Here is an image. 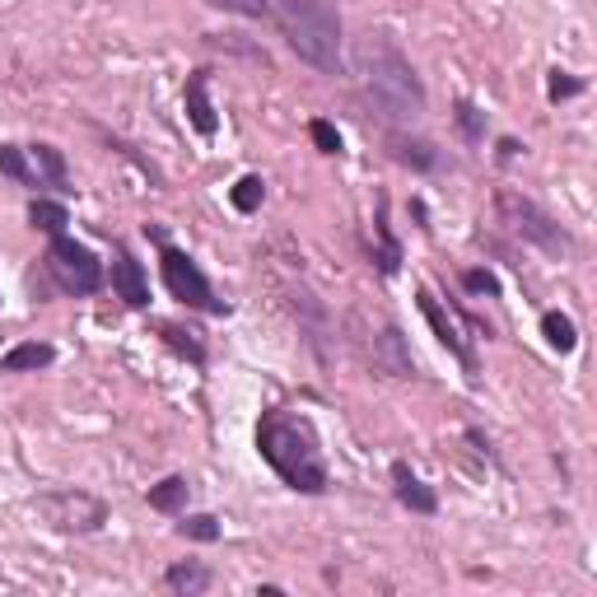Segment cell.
Listing matches in <instances>:
<instances>
[{
	"instance_id": "1",
	"label": "cell",
	"mask_w": 597,
	"mask_h": 597,
	"mask_svg": "<svg viewBox=\"0 0 597 597\" xmlns=\"http://www.w3.org/2000/svg\"><path fill=\"white\" fill-rule=\"evenodd\" d=\"M350 70L360 80L365 103L378 108L388 122H416L425 112V84L416 66L401 57V47L388 42L384 33H365L350 52Z\"/></svg>"
},
{
	"instance_id": "2",
	"label": "cell",
	"mask_w": 597,
	"mask_h": 597,
	"mask_svg": "<svg viewBox=\"0 0 597 597\" xmlns=\"http://www.w3.org/2000/svg\"><path fill=\"white\" fill-rule=\"evenodd\" d=\"M257 452L290 490L322 495L331 486V471L322 458V439L308 416L299 411H267L257 425Z\"/></svg>"
},
{
	"instance_id": "3",
	"label": "cell",
	"mask_w": 597,
	"mask_h": 597,
	"mask_svg": "<svg viewBox=\"0 0 597 597\" xmlns=\"http://www.w3.org/2000/svg\"><path fill=\"white\" fill-rule=\"evenodd\" d=\"M271 19L285 38V47L308 61L322 76H337L346 66L341 57V14L331 0H271Z\"/></svg>"
},
{
	"instance_id": "4",
	"label": "cell",
	"mask_w": 597,
	"mask_h": 597,
	"mask_svg": "<svg viewBox=\"0 0 597 597\" xmlns=\"http://www.w3.org/2000/svg\"><path fill=\"white\" fill-rule=\"evenodd\" d=\"M495 210H499V225H509V233H518L523 243L541 248L546 257H565L569 248H575V238H569L537 201H528L523 192H514V187H499Z\"/></svg>"
},
{
	"instance_id": "5",
	"label": "cell",
	"mask_w": 597,
	"mask_h": 597,
	"mask_svg": "<svg viewBox=\"0 0 597 597\" xmlns=\"http://www.w3.org/2000/svg\"><path fill=\"white\" fill-rule=\"evenodd\" d=\"M38 514L52 523L57 533H66V537L99 533L103 523H108V505H103V499H99V495H89V490H76V486L38 495Z\"/></svg>"
},
{
	"instance_id": "6",
	"label": "cell",
	"mask_w": 597,
	"mask_h": 597,
	"mask_svg": "<svg viewBox=\"0 0 597 597\" xmlns=\"http://www.w3.org/2000/svg\"><path fill=\"white\" fill-rule=\"evenodd\" d=\"M47 271H52V280L66 295H93L103 285V261L66 233H57L52 248H47Z\"/></svg>"
},
{
	"instance_id": "7",
	"label": "cell",
	"mask_w": 597,
	"mask_h": 597,
	"mask_svg": "<svg viewBox=\"0 0 597 597\" xmlns=\"http://www.w3.org/2000/svg\"><path fill=\"white\" fill-rule=\"evenodd\" d=\"M159 271H163V285H169V295L173 299H182L187 308H206V314H225V304L215 299V290H210V280H206V271L197 267L187 252H178V248H163L159 252Z\"/></svg>"
},
{
	"instance_id": "8",
	"label": "cell",
	"mask_w": 597,
	"mask_h": 597,
	"mask_svg": "<svg viewBox=\"0 0 597 597\" xmlns=\"http://www.w3.org/2000/svg\"><path fill=\"white\" fill-rule=\"evenodd\" d=\"M369 360H374V369H384L388 378H416V355H411V346H406L397 322L378 327V337L369 346Z\"/></svg>"
},
{
	"instance_id": "9",
	"label": "cell",
	"mask_w": 597,
	"mask_h": 597,
	"mask_svg": "<svg viewBox=\"0 0 597 597\" xmlns=\"http://www.w3.org/2000/svg\"><path fill=\"white\" fill-rule=\"evenodd\" d=\"M416 299H420V314H425L429 331H435V337H439V346H448V355H452V360H458V365H462V369L476 378V355H471V346L462 341V331L452 327V318L444 314V304H439L435 295H429V290H420Z\"/></svg>"
},
{
	"instance_id": "10",
	"label": "cell",
	"mask_w": 597,
	"mask_h": 597,
	"mask_svg": "<svg viewBox=\"0 0 597 597\" xmlns=\"http://www.w3.org/2000/svg\"><path fill=\"white\" fill-rule=\"evenodd\" d=\"M112 290H117V299H122L127 308H146V304H150V280H146L140 261H136L127 248H117V261H112Z\"/></svg>"
},
{
	"instance_id": "11",
	"label": "cell",
	"mask_w": 597,
	"mask_h": 597,
	"mask_svg": "<svg viewBox=\"0 0 597 597\" xmlns=\"http://www.w3.org/2000/svg\"><path fill=\"white\" fill-rule=\"evenodd\" d=\"M182 108H187V122H192L201 136H215L220 117H215V108H210V70H192V76H187Z\"/></svg>"
},
{
	"instance_id": "12",
	"label": "cell",
	"mask_w": 597,
	"mask_h": 597,
	"mask_svg": "<svg viewBox=\"0 0 597 597\" xmlns=\"http://www.w3.org/2000/svg\"><path fill=\"white\" fill-rule=\"evenodd\" d=\"M388 155L397 163H406V169H416V173H435L439 169V150L429 146V140H420V136H406V131H388Z\"/></svg>"
},
{
	"instance_id": "13",
	"label": "cell",
	"mask_w": 597,
	"mask_h": 597,
	"mask_svg": "<svg viewBox=\"0 0 597 597\" xmlns=\"http://www.w3.org/2000/svg\"><path fill=\"white\" fill-rule=\"evenodd\" d=\"M392 486H397V499H401V505L411 509V514H435V509H439V495L429 490L406 462H392Z\"/></svg>"
},
{
	"instance_id": "14",
	"label": "cell",
	"mask_w": 597,
	"mask_h": 597,
	"mask_svg": "<svg viewBox=\"0 0 597 597\" xmlns=\"http://www.w3.org/2000/svg\"><path fill=\"white\" fill-rule=\"evenodd\" d=\"M215 579H210V569L201 565V560H182V565H169V575H163V588H173V593H182V597H197V593H206Z\"/></svg>"
},
{
	"instance_id": "15",
	"label": "cell",
	"mask_w": 597,
	"mask_h": 597,
	"mask_svg": "<svg viewBox=\"0 0 597 597\" xmlns=\"http://www.w3.org/2000/svg\"><path fill=\"white\" fill-rule=\"evenodd\" d=\"M374 233H378V271L384 276H397V267H401V243L392 238V229H388V206L378 201V215H374Z\"/></svg>"
},
{
	"instance_id": "16",
	"label": "cell",
	"mask_w": 597,
	"mask_h": 597,
	"mask_svg": "<svg viewBox=\"0 0 597 597\" xmlns=\"http://www.w3.org/2000/svg\"><path fill=\"white\" fill-rule=\"evenodd\" d=\"M541 337H546V346H551V350L569 355L579 346V327H575V318H569V314H556V308H551V314H541Z\"/></svg>"
},
{
	"instance_id": "17",
	"label": "cell",
	"mask_w": 597,
	"mask_h": 597,
	"mask_svg": "<svg viewBox=\"0 0 597 597\" xmlns=\"http://www.w3.org/2000/svg\"><path fill=\"white\" fill-rule=\"evenodd\" d=\"M57 360V350L47 346V341H29V346H14L6 360H0V369L6 374H23V369H47Z\"/></svg>"
},
{
	"instance_id": "18",
	"label": "cell",
	"mask_w": 597,
	"mask_h": 597,
	"mask_svg": "<svg viewBox=\"0 0 597 597\" xmlns=\"http://www.w3.org/2000/svg\"><path fill=\"white\" fill-rule=\"evenodd\" d=\"M33 155V182H47V187H66V159L57 146H47V140H38V146L29 150Z\"/></svg>"
},
{
	"instance_id": "19",
	"label": "cell",
	"mask_w": 597,
	"mask_h": 597,
	"mask_svg": "<svg viewBox=\"0 0 597 597\" xmlns=\"http://www.w3.org/2000/svg\"><path fill=\"white\" fill-rule=\"evenodd\" d=\"M187 476H163L159 486H150V509H159V514H178L182 505H187Z\"/></svg>"
},
{
	"instance_id": "20",
	"label": "cell",
	"mask_w": 597,
	"mask_h": 597,
	"mask_svg": "<svg viewBox=\"0 0 597 597\" xmlns=\"http://www.w3.org/2000/svg\"><path fill=\"white\" fill-rule=\"evenodd\" d=\"M29 220H33V229H42V233H66V225H70V215H66V206L61 201H33L29 206Z\"/></svg>"
},
{
	"instance_id": "21",
	"label": "cell",
	"mask_w": 597,
	"mask_h": 597,
	"mask_svg": "<svg viewBox=\"0 0 597 597\" xmlns=\"http://www.w3.org/2000/svg\"><path fill=\"white\" fill-rule=\"evenodd\" d=\"M178 533L187 541H220V518H215V514H187L178 523Z\"/></svg>"
},
{
	"instance_id": "22",
	"label": "cell",
	"mask_w": 597,
	"mask_h": 597,
	"mask_svg": "<svg viewBox=\"0 0 597 597\" xmlns=\"http://www.w3.org/2000/svg\"><path fill=\"white\" fill-rule=\"evenodd\" d=\"M159 337L169 341V346H173L178 355H187V360H192V365H206V346H201V341H192V337H187L182 327H173V322H159Z\"/></svg>"
},
{
	"instance_id": "23",
	"label": "cell",
	"mask_w": 597,
	"mask_h": 597,
	"mask_svg": "<svg viewBox=\"0 0 597 597\" xmlns=\"http://www.w3.org/2000/svg\"><path fill=\"white\" fill-rule=\"evenodd\" d=\"M261 197H267V187H261V178H252V173H248V178H238V182H233V192H229V201L243 210V215H252V210L261 206Z\"/></svg>"
},
{
	"instance_id": "24",
	"label": "cell",
	"mask_w": 597,
	"mask_h": 597,
	"mask_svg": "<svg viewBox=\"0 0 597 597\" xmlns=\"http://www.w3.org/2000/svg\"><path fill=\"white\" fill-rule=\"evenodd\" d=\"M210 10H225L238 19H267L271 14V0H206Z\"/></svg>"
},
{
	"instance_id": "25",
	"label": "cell",
	"mask_w": 597,
	"mask_h": 597,
	"mask_svg": "<svg viewBox=\"0 0 597 597\" xmlns=\"http://www.w3.org/2000/svg\"><path fill=\"white\" fill-rule=\"evenodd\" d=\"M0 173L14 178V182H33L29 163H23V150L19 146H0Z\"/></svg>"
},
{
	"instance_id": "26",
	"label": "cell",
	"mask_w": 597,
	"mask_h": 597,
	"mask_svg": "<svg viewBox=\"0 0 597 597\" xmlns=\"http://www.w3.org/2000/svg\"><path fill=\"white\" fill-rule=\"evenodd\" d=\"M458 127H462L467 140H481V136H486V112L462 99V103H458Z\"/></svg>"
},
{
	"instance_id": "27",
	"label": "cell",
	"mask_w": 597,
	"mask_h": 597,
	"mask_svg": "<svg viewBox=\"0 0 597 597\" xmlns=\"http://www.w3.org/2000/svg\"><path fill=\"white\" fill-rule=\"evenodd\" d=\"M308 136H314V146H318L322 155H341V131L331 127V122H322V117H318L314 127H308Z\"/></svg>"
},
{
	"instance_id": "28",
	"label": "cell",
	"mask_w": 597,
	"mask_h": 597,
	"mask_svg": "<svg viewBox=\"0 0 597 597\" xmlns=\"http://www.w3.org/2000/svg\"><path fill=\"white\" fill-rule=\"evenodd\" d=\"M579 89H584V80H575L569 70H551V80H546V93H551V99H575Z\"/></svg>"
},
{
	"instance_id": "29",
	"label": "cell",
	"mask_w": 597,
	"mask_h": 597,
	"mask_svg": "<svg viewBox=\"0 0 597 597\" xmlns=\"http://www.w3.org/2000/svg\"><path fill=\"white\" fill-rule=\"evenodd\" d=\"M462 285H467L471 295H490V299L499 295V280H495L490 271H467V276H462Z\"/></svg>"
},
{
	"instance_id": "30",
	"label": "cell",
	"mask_w": 597,
	"mask_h": 597,
	"mask_svg": "<svg viewBox=\"0 0 597 597\" xmlns=\"http://www.w3.org/2000/svg\"><path fill=\"white\" fill-rule=\"evenodd\" d=\"M518 155V140H499V159H514Z\"/></svg>"
}]
</instances>
